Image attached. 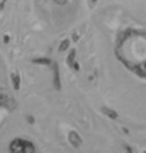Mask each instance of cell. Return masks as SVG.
Wrapping results in <instances>:
<instances>
[{
  "mask_svg": "<svg viewBox=\"0 0 146 153\" xmlns=\"http://www.w3.org/2000/svg\"><path fill=\"white\" fill-rule=\"evenodd\" d=\"M10 151L12 152H24V153H27V152H34V145L31 144L30 141H26V140H22V139H16L10 143Z\"/></svg>",
  "mask_w": 146,
  "mask_h": 153,
  "instance_id": "cell-1",
  "label": "cell"
}]
</instances>
